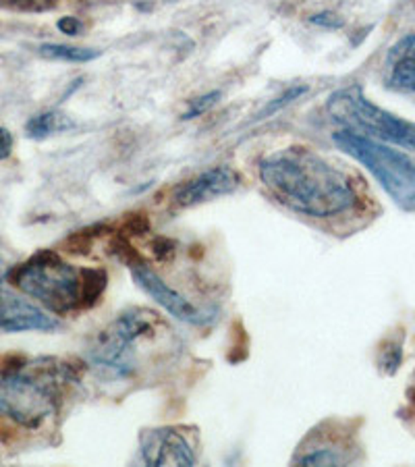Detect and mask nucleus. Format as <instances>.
Listing matches in <instances>:
<instances>
[{"instance_id":"obj_22","label":"nucleus","mask_w":415,"mask_h":467,"mask_svg":"<svg viewBox=\"0 0 415 467\" xmlns=\"http://www.w3.org/2000/svg\"><path fill=\"white\" fill-rule=\"evenodd\" d=\"M15 146L13 133L6 127H0V161H6L11 156Z\"/></svg>"},{"instance_id":"obj_11","label":"nucleus","mask_w":415,"mask_h":467,"mask_svg":"<svg viewBox=\"0 0 415 467\" xmlns=\"http://www.w3.org/2000/svg\"><path fill=\"white\" fill-rule=\"evenodd\" d=\"M384 84L399 94H415V34L399 40L387 55Z\"/></svg>"},{"instance_id":"obj_8","label":"nucleus","mask_w":415,"mask_h":467,"mask_svg":"<svg viewBox=\"0 0 415 467\" xmlns=\"http://www.w3.org/2000/svg\"><path fill=\"white\" fill-rule=\"evenodd\" d=\"M133 281L138 287L148 293L158 306L162 307L164 312H169L172 318H177L185 324H206V314L200 312L190 299H185L179 291H175L171 285H166L161 276H158L152 268H148L146 264H138V266L131 268Z\"/></svg>"},{"instance_id":"obj_7","label":"nucleus","mask_w":415,"mask_h":467,"mask_svg":"<svg viewBox=\"0 0 415 467\" xmlns=\"http://www.w3.org/2000/svg\"><path fill=\"white\" fill-rule=\"evenodd\" d=\"M241 185V175L231 167H213L203 171L202 175L193 177L187 183L179 185L175 190V204L181 208H193L206 202H213L224 195L237 192Z\"/></svg>"},{"instance_id":"obj_9","label":"nucleus","mask_w":415,"mask_h":467,"mask_svg":"<svg viewBox=\"0 0 415 467\" xmlns=\"http://www.w3.org/2000/svg\"><path fill=\"white\" fill-rule=\"evenodd\" d=\"M141 457L148 465H195L192 444L172 428H150L140 436Z\"/></svg>"},{"instance_id":"obj_6","label":"nucleus","mask_w":415,"mask_h":467,"mask_svg":"<svg viewBox=\"0 0 415 467\" xmlns=\"http://www.w3.org/2000/svg\"><path fill=\"white\" fill-rule=\"evenodd\" d=\"M156 324V314L143 307H131L119 314L107 328L100 330L89 349V361L98 370L125 379L135 368L131 348L140 338L152 335Z\"/></svg>"},{"instance_id":"obj_14","label":"nucleus","mask_w":415,"mask_h":467,"mask_svg":"<svg viewBox=\"0 0 415 467\" xmlns=\"http://www.w3.org/2000/svg\"><path fill=\"white\" fill-rule=\"evenodd\" d=\"M109 275L102 268H83V307L96 306L107 291Z\"/></svg>"},{"instance_id":"obj_24","label":"nucleus","mask_w":415,"mask_h":467,"mask_svg":"<svg viewBox=\"0 0 415 467\" xmlns=\"http://www.w3.org/2000/svg\"><path fill=\"white\" fill-rule=\"evenodd\" d=\"M172 247H175V244H172V241H169V239H156V244L152 245V250H154L158 260H164V258H171L172 252H175V250H172Z\"/></svg>"},{"instance_id":"obj_4","label":"nucleus","mask_w":415,"mask_h":467,"mask_svg":"<svg viewBox=\"0 0 415 467\" xmlns=\"http://www.w3.org/2000/svg\"><path fill=\"white\" fill-rule=\"evenodd\" d=\"M9 278L15 287L40 301L52 314L83 307V268L71 266L52 250L37 252L15 268Z\"/></svg>"},{"instance_id":"obj_23","label":"nucleus","mask_w":415,"mask_h":467,"mask_svg":"<svg viewBox=\"0 0 415 467\" xmlns=\"http://www.w3.org/2000/svg\"><path fill=\"white\" fill-rule=\"evenodd\" d=\"M57 27L65 36H79V32L83 29V24L78 17H63V19H58Z\"/></svg>"},{"instance_id":"obj_13","label":"nucleus","mask_w":415,"mask_h":467,"mask_svg":"<svg viewBox=\"0 0 415 467\" xmlns=\"http://www.w3.org/2000/svg\"><path fill=\"white\" fill-rule=\"evenodd\" d=\"M37 55L50 60H63V63H89L102 55L96 48H79V47H67V44H40L37 47Z\"/></svg>"},{"instance_id":"obj_20","label":"nucleus","mask_w":415,"mask_h":467,"mask_svg":"<svg viewBox=\"0 0 415 467\" xmlns=\"http://www.w3.org/2000/svg\"><path fill=\"white\" fill-rule=\"evenodd\" d=\"M150 231V223L143 214H135L130 221L125 223V233L123 235H143V233Z\"/></svg>"},{"instance_id":"obj_17","label":"nucleus","mask_w":415,"mask_h":467,"mask_svg":"<svg viewBox=\"0 0 415 467\" xmlns=\"http://www.w3.org/2000/svg\"><path fill=\"white\" fill-rule=\"evenodd\" d=\"M306 94H307V86H293V88H289V89H286V92H283L281 96L275 98V100H270L266 104V109H264L260 115H258V119H266L270 115H275V112L283 110L285 107H289V104L299 100V98L306 96Z\"/></svg>"},{"instance_id":"obj_3","label":"nucleus","mask_w":415,"mask_h":467,"mask_svg":"<svg viewBox=\"0 0 415 467\" xmlns=\"http://www.w3.org/2000/svg\"><path fill=\"white\" fill-rule=\"evenodd\" d=\"M332 141L379 181L399 208L415 213V161L411 156L392 150L379 140L347 130L332 133Z\"/></svg>"},{"instance_id":"obj_15","label":"nucleus","mask_w":415,"mask_h":467,"mask_svg":"<svg viewBox=\"0 0 415 467\" xmlns=\"http://www.w3.org/2000/svg\"><path fill=\"white\" fill-rule=\"evenodd\" d=\"M403 361V343L401 341H387V345L379 353V366L382 374L392 376L397 374L399 366Z\"/></svg>"},{"instance_id":"obj_5","label":"nucleus","mask_w":415,"mask_h":467,"mask_svg":"<svg viewBox=\"0 0 415 467\" xmlns=\"http://www.w3.org/2000/svg\"><path fill=\"white\" fill-rule=\"evenodd\" d=\"M327 110L335 123L366 138L415 150V123L369 102L361 86H347L328 96Z\"/></svg>"},{"instance_id":"obj_19","label":"nucleus","mask_w":415,"mask_h":467,"mask_svg":"<svg viewBox=\"0 0 415 467\" xmlns=\"http://www.w3.org/2000/svg\"><path fill=\"white\" fill-rule=\"evenodd\" d=\"M309 24L324 27V29H341L345 26V21H343V17H338L337 13L322 11V13L312 15V17H309Z\"/></svg>"},{"instance_id":"obj_1","label":"nucleus","mask_w":415,"mask_h":467,"mask_svg":"<svg viewBox=\"0 0 415 467\" xmlns=\"http://www.w3.org/2000/svg\"><path fill=\"white\" fill-rule=\"evenodd\" d=\"M260 181L278 204L312 218L347 214L358 204L349 175L306 146H289L264 156Z\"/></svg>"},{"instance_id":"obj_10","label":"nucleus","mask_w":415,"mask_h":467,"mask_svg":"<svg viewBox=\"0 0 415 467\" xmlns=\"http://www.w3.org/2000/svg\"><path fill=\"white\" fill-rule=\"evenodd\" d=\"M57 328L58 320L52 318L48 312L0 285V330L5 333H27V330L47 333V330Z\"/></svg>"},{"instance_id":"obj_21","label":"nucleus","mask_w":415,"mask_h":467,"mask_svg":"<svg viewBox=\"0 0 415 467\" xmlns=\"http://www.w3.org/2000/svg\"><path fill=\"white\" fill-rule=\"evenodd\" d=\"M57 0H11L13 6L24 11H47Z\"/></svg>"},{"instance_id":"obj_12","label":"nucleus","mask_w":415,"mask_h":467,"mask_svg":"<svg viewBox=\"0 0 415 467\" xmlns=\"http://www.w3.org/2000/svg\"><path fill=\"white\" fill-rule=\"evenodd\" d=\"M73 127H75V120L71 117H67L65 112L47 110V112H40V115H36L27 120L26 133H27V138H32V140H47V138H50V135L71 131Z\"/></svg>"},{"instance_id":"obj_2","label":"nucleus","mask_w":415,"mask_h":467,"mask_svg":"<svg viewBox=\"0 0 415 467\" xmlns=\"http://www.w3.org/2000/svg\"><path fill=\"white\" fill-rule=\"evenodd\" d=\"M75 380L73 368L55 358L15 366L0 379V413L26 428H37L55 416L63 389Z\"/></svg>"},{"instance_id":"obj_16","label":"nucleus","mask_w":415,"mask_h":467,"mask_svg":"<svg viewBox=\"0 0 415 467\" xmlns=\"http://www.w3.org/2000/svg\"><path fill=\"white\" fill-rule=\"evenodd\" d=\"M299 465H343L347 459L335 449H314L306 455H299L296 459Z\"/></svg>"},{"instance_id":"obj_18","label":"nucleus","mask_w":415,"mask_h":467,"mask_svg":"<svg viewBox=\"0 0 415 467\" xmlns=\"http://www.w3.org/2000/svg\"><path fill=\"white\" fill-rule=\"evenodd\" d=\"M218 100H221V92H218V89H214V92L203 94V96H200V98H195V100H192L190 109H187V110L183 112V117H181V119H183V120H192V119H198V117H202V115H206V112H208L210 109L216 107Z\"/></svg>"}]
</instances>
